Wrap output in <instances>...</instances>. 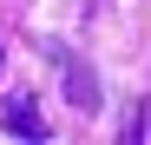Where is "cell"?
<instances>
[{
	"label": "cell",
	"mask_w": 151,
	"mask_h": 145,
	"mask_svg": "<svg viewBox=\"0 0 151 145\" xmlns=\"http://www.w3.org/2000/svg\"><path fill=\"white\" fill-rule=\"evenodd\" d=\"M46 59H53V66L66 72V99L79 106V112H99V106H105V92H99V72H92L86 59H72V46L46 40Z\"/></svg>",
	"instance_id": "obj_1"
},
{
	"label": "cell",
	"mask_w": 151,
	"mask_h": 145,
	"mask_svg": "<svg viewBox=\"0 0 151 145\" xmlns=\"http://www.w3.org/2000/svg\"><path fill=\"white\" fill-rule=\"evenodd\" d=\"M0 125H7L13 138H46L53 125H46V112L33 106V99H7V112H0Z\"/></svg>",
	"instance_id": "obj_2"
}]
</instances>
